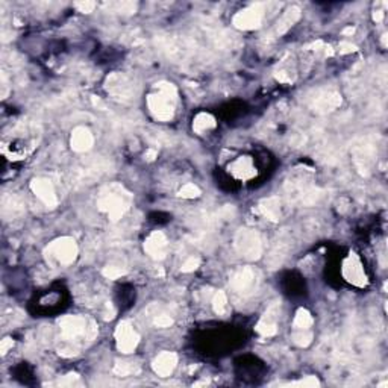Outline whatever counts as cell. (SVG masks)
I'll return each instance as SVG.
<instances>
[{"label":"cell","instance_id":"6da1fadb","mask_svg":"<svg viewBox=\"0 0 388 388\" xmlns=\"http://www.w3.org/2000/svg\"><path fill=\"white\" fill-rule=\"evenodd\" d=\"M174 88L171 85H164L161 87V93L150 96L149 99V106L152 112L155 114L157 119L160 120H168L173 115V103L171 100L174 99Z\"/></svg>","mask_w":388,"mask_h":388},{"label":"cell","instance_id":"7a4b0ae2","mask_svg":"<svg viewBox=\"0 0 388 388\" xmlns=\"http://www.w3.org/2000/svg\"><path fill=\"white\" fill-rule=\"evenodd\" d=\"M50 252L53 254L52 257L56 259L58 262H61V264H70L73 259L76 258L77 249H76V244H74L73 240H70V238H63V240L55 241V243L50 246Z\"/></svg>","mask_w":388,"mask_h":388},{"label":"cell","instance_id":"3957f363","mask_svg":"<svg viewBox=\"0 0 388 388\" xmlns=\"http://www.w3.org/2000/svg\"><path fill=\"white\" fill-rule=\"evenodd\" d=\"M117 344L119 349L125 354L132 352L137 344H138V335L135 334V331L132 329V326L129 323H120L119 329H117Z\"/></svg>","mask_w":388,"mask_h":388},{"label":"cell","instance_id":"277c9868","mask_svg":"<svg viewBox=\"0 0 388 388\" xmlns=\"http://www.w3.org/2000/svg\"><path fill=\"white\" fill-rule=\"evenodd\" d=\"M31 187H32V191L47 206H55L56 205V194H55V190H53V187H52V184L49 182V181H46V179H35L32 181V184H31Z\"/></svg>","mask_w":388,"mask_h":388},{"label":"cell","instance_id":"5b68a950","mask_svg":"<svg viewBox=\"0 0 388 388\" xmlns=\"http://www.w3.org/2000/svg\"><path fill=\"white\" fill-rule=\"evenodd\" d=\"M238 247H240V252L244 254V257H247V258H257L261 252L258 237L252 232L241 234L240 241H238Z\"/></svg>","mask_w":388,"mask_h":388},{"label":"cell","instance_id":"8992f818","mask_svg":"<svg viewBox=\"0 0 388 388\" xmlns=\"http://www.w3.org/2000/svg\"><path fill=\"white\" fill-rule=\"evenodd\" d=\"M165 249H167V241L161 232H155L149 237L146 243V250L153 258H162L165 255Z\"/></svg>","mask_w":388,"mask_h":388},{"label":"cell","instance_id":"52a82bcc","mask_svg":"<svg viewBox=\"0 0 388 388\" xmlns=\"http://www.w3.org/2000/svg\"><path fill=\"white\" fill-rule=\"evenodd\" d=\"M176 365V355L174 354H170V352H164L161 355L158 356L153 362V368L158 375L161 376H168L171 375L173 368Z\"/></svg>","mask_w":388,"mask_h":388},{"label":"cell","instance_id":"ba28073f","mask_svg":"<svg viewBox=\"0 0 388 388\" xmlns=\"http://www.w3.org/2000/svg\"><path fill=\"white\" fill-rule=\"evenodd\" d=\"M61 327H63V332L68 338H74L81 334L85 332V320L81 319V317H65L64 320L61 322Z\"/></svg>","mask_w":388,"mask_h":388},{"label":"cell","instance_id":"9c48e42d","mask_svg":"<svg viewBox=\"0 0 388 388\" xmlns=\"http://www.w3.org/2000/svg\"><path fill=\"white\" fill-rule=\"evenodd\" d=\"M93 144V137L90 133V130L85 128H77L74 130L73 137H71V147L77 152H84L87 149H90Z\"/></svg>","mask_w":388,"mask_h":388},{"label":"cell","instance_id":"30bf717a","mask_svg":"<svg viewBox=\"0 0 388 388\" xmlns=\"http://www.w3.org/2000/svg\"><path fill=\"white\" fill-rule=\"evenodd\" d=\"M230 170H232V173L237 178H241V179H249V178H252L257 173L252 160L250 158H243V157L238 158L237 161L230 165Z\"/></svg>","mask_w":388,"mask_h":388},{"label":"cell","instance_id":"8fae6325","mask_svg":"<svg viewBox=\"0 0 388 388\" xmlns=\"http://www.w3.org/2000/svg\"><path fill=\"white\" fill-rule=\"evenodd\" d=\"M259 22H261V15H259L258 11H255V9L241 11V12L237 14V17H235V25L240 26V28H244V29L258 26Z\"/></svg>","mask_w":388,"mask_h":388},{"label":"cell","instance_id":"7c38bea8","mask_svg":"<svg viewBox=\"0 0 388 388\" xmlns=\"http://www.w3.org/2000/svg\"><path fill=\"white\" fill-rule=\"evenodd\" d=\"M232 284H234V287H235L237 290H246V288H249V287L254 284V273H252L249 268L241 270V271H238V273L235 275Z\"/></svg>","mask_w":388,"mask_h":388},{"label":"cell","instance_id":"4fadbf2b","mask_svg":"<svg viewBox=\"0 0 388 388\" xmlns=\"http://www.w3.org/2000/svg\"><path fill=\"white\" fill-rule=\"evenodd\" d=\"M344 276L349 279V281H354L355 284H361V279H362V270H361V265L358 262H354V261H349L344 264Z\"/></svg>","mask_w":388,"mask_h":388},{"label":"cell","instance_id":"5bb4252c","mask_svg":"<svg viewBox=\"0 0 388 388\" xmlns=\"http://www.w3.org/2000/svg\"><path fill=\"white\" fill-rule=\"evenodd\" d=\"M214 126H216V122L209 114H199L193 123V128L197 132H203V130L211 129Z\"/></svg>","mask_w":388,"mask_h":388},{"label":"cell","instance_id":"9a60e30c","mask_svg":"<svg viewBox=\"0 0 388 388\" xmlns=\"http://www.w3.org/2000/svg\"><path fill=\"white\" fill-rule=\"evenodd\" d=\"M262 211H264V214L268 217V219H271V220H276V217L279 216V202L276 200V199H268V200H265L264 203H262Z\"/></svg>","mask_w":388,"mask_h":388},{"label":"cell","instance_id":"2e32d148","mask_svg":"<svg viewBox=\"0 0 388 388\" xmlns=\"http://www.w3.org/2000/svg\"><path fill=\"white\" fill-rule=\"evenodd\" d=\"M311 323H313V319H311L309 313L305 311V309H300V311L297 313V316H296V320H294L296 329L305 331V329H308V327L311 326Z\"/></svg>","mask_w":388,"mask_h":388},{"label":"cell","instance_id":"e0dca14e","mask_svg":"<svg viewBox=\"0 0 388 388\" xmlns=\"http://www.w3.org/2000/svg\"><path fill=\"white\" fill-rule=\"evenodd\" d=\"M214 308L219 314H223L226 311L227 308V300L225 293H219L216 297H214Z\"/></svg>","mask_w":388,"mask_h":388},{"label":"cell","instance_id":"ac0fdd59","mask_svg":"<svg viewBox=\"0 0 388 388\" xmlns=\"http://www.w3.org/2000/svg\"><path fill=\"white\" fill-rule=\"evenodd\" d=\"M199 188L194 185V184H188V185H185L182 190H181V196L182 197H187V199H193V197H197L199 196Z\"/></svg>","mask_w":388,"mask_h":388},{"label":"cell","instance_id":"d6986e66","mask_svg":"<svg viewBox=\"0 0 388 388\" xmlns=\"http://www.w3.org/2000/svg\"><path fill=\"white\" fill-rule=\"evenodd\" d=\"M105 276H108L109 279H114V278H119L123 271L122 270H117V268H114V267H109V268H105Z\"/></svg>","mask_w":388,"mask_h":388},{"label":"cell","instance_id":"ffe728a7","mask_svg":"<svg viewBox=\"0 0 388 388\" xmlns=\"http://www.w3.org/2000/svg\"><path fill=\"white\" fill-rule=\"evenodd\" d=\"M197 264H199V261H197V259H194V258L188 259V261L184 264V268H182V270H184V271H191V270H194V268L197 267Z\"/></svg>","mask_w":388,"mask_h":388},{"label":"cell","instance_id":"44dd1931","mask_svg":"<svg viewBox=\"0 0 388 388\" xmlns=\"http://www.w3.org/2000/svg\"><path fill=\"white\" fill-rule=\"evenodd\" d=\"M155 323L158 324V326H162V327H165V326H168V324H171V319L170 317H167V316H160L157 320H155Z\"/></svg>","mask_w":388,"mask_h":388},{"label":"cell","instance_id":"7402d4cb","mask_svg":"<svg viewBox=\"0 0 388 388\" xmlns=\"http://www.w3.org/2000/svg\"><path fill=\"white\" fill-rule=\"evenodd\" d=\"M9 347H12V340L5 338V340L2 341V354H6Z\"/></svg>","mask_w":388,"mask_h":388},{"label":"cell","instance_id":"603a6c76","mask_svg":"<svg viewBox=\"0 0 388 388\" xmlns=\"http://www.w3.org/2000/svg\"><path fill=\"white\" fill-rule=\"evenodd\" d=\"M77 6H79L82 11L88 12L90 9H93V8H94V3H77Z\"/></svg>","mask_w":388,"mask_h":388}]
</instances>
